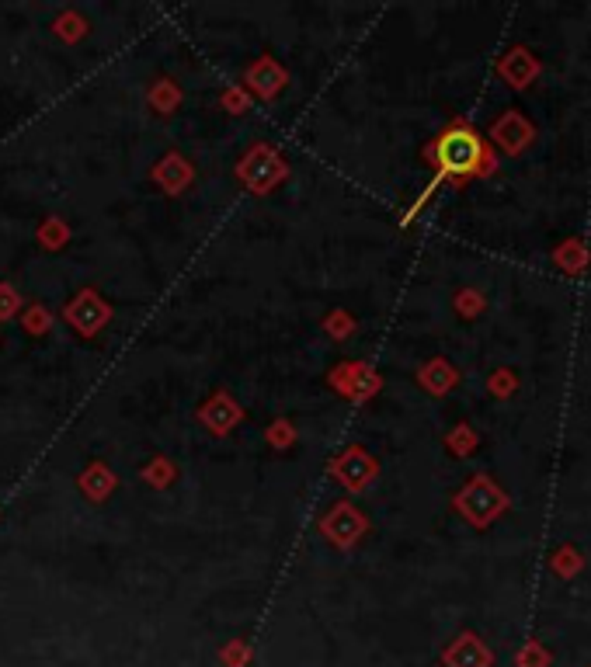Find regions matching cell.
<instances>
[{"instance_id":"8992f818","label":"cell","mask_w":591,"mask_h":667,"mask_svg":"<svg viewBox=\"0 0 591 667\" xmlns=\"http://www.w3.org/2000/svg\"><path fill=\"white\" fill-rule=\"evenodd\" d=\"M553 261L567 271V275H578V271L588 268V247L585 240H564V244L553 251Z\"/></svg>"},{"instance_id":"277c9868","label":"cell","mask_w":591,"mask_h":667,"mask_svg":"<svg viewBox=\"0 0 591 667\" xmlns=\"http://www.w3.org/2000/svg\"><path fill=\"white\" fill-rule=\"evenodd\" d=\"M532 136H536V133H532L529 119H525V115H518V112H505L498 122H494V129H491V139L505 153H512V157H518V153H522L525 146L532 143Z\"/></svg>"},{"instance_id":"5b68a950","label":"cell","mask_w":591,"mask_h":667,"mask_svg":"<svg viewBox=\"0 0 591 667\" xmlns=\"http://www.w3.org/2000/svg\"><path fill=\"white\" fill-rule=\"evenodd\" d=\"M498 73L508 80V84L515 87V91H522V87H529L532 80H536L539 63H536V56H532L529 49H512V53H508L505 60H501Z\"/></svg>"},{"instance_id":"9c48e42d","label":"cell","mask_w":591,"mask_h":667,"mask_svg":"<svg viewBox=\"0 0 591 667\" xmlns=\"http://www.w3.org/2000/svg\"><path fill=\"white\" fill-rule=\"evenodd\" d=\"M452 369H445V362H435L425 369V383L432 386V393H445V386H452Z\"/></svg>"},{"instance_id":"8fae6325","label":"cell","mask_w":591,"mask_h":667,"mask_svg":"<svg viewBox=\"0 0 591 667\" xmlns=\"http://www.w3.org/2000/svg\"><path fill=\"white\" fill-rule=\"evenodd\" d=\"M494 386H498V390H494L498 397H508V393H512V390H508V386H512V376H508V372H501V376L494 379Z\"/></svg>"},{"instance_id":"ba28073f","label":"cell","mask_w":591,"mask_h":667,"mask_svg":"<svg viewBox=\"0 0 591 667\" xmlns=\"http://www.w3.org/2000/svg\"><path fill=\"white\" fill-rule=\"evenodd\" d=\"M550 567L557 570L560 577H574V574H578L581 567H585V560H581V553H578V549L564 546V549H557V553H553Z\"/></svg>"},{"instance_id":"7a4b0ae2","label":"cell","mask_w":591,"mask_h":667,"mask_svg":"<svg viewBox=\"0 0 591 667\" xmlns=\"http://www.w3.org/2000/svg\"><path fill=\"white\" fill-rule=\"evenodd\" d=\"M505 508H508L505 490H501L498 483L484 473L473 476V480L466 483L463 494H459V511H463V515L470 518L477 529H487V525H491Z\"/></svg>"},{"instance_id":"52a82bcc","label":"cell","mask_w":591,"mask_h":667,"mask_svg":"<svg viewBox=\"0 0 591 667\" xmlns=\"http://www.w3.org/2000/svg\"><path fill=\"white\" fill-rule=\"evenodd\" d=\"M550 664H553V654L539 640H529L515 654V667H550Z\"/></svg>"},{"instance_id":"3957f363","label":"cell","mask_w":591,"mask_h":667,"mask_svg":"<svg viewBox=\"0 0 591 667\" xmlns=\"http://www.w3.org/2000/svg\"><path fill=\"white\" fill-rule=\"evenodd\" d=\"M445 667H494V654L487 650V643L477 633H463L449 643V650L442 654Z\"/></svg>"},{"instance_id":"30bf717a","label":"cell","mask_w":591,"mask_h":667,"mask_svg":"<svg viewBox=\"0 0 591 667\" xmlns=\"http://www.w3.org/2000/svg\"><path fill=\"white\" fill-rule=\"evenodd\" d=\"M456 303H459V313H466V317H473V313H480V306H484V299H480V296H473V292H466V296H459Z\"/></svg>"},{"instance_id":"6da1fadb","label":"cell","mask_w":591,"mask_h":667,"mask_svg":"<svg viewBox=\"0 0 591 667\" xmlns=\"http://www.w3.org/2000/svg\"><path fill=\"white\" fill-rule=\"evenodd\" d=\"M428 157H432L435 167H439V174H435L428 195H432L435 185L445 181V178L456 181V185H463V181L477 178V174H491L494 171V153L487 150L484 136H480L477 129L470 126V122H452V126L432 143ZM428 195H425V199H428ZM425 199H421V202H425Z\"/></svg>"}]
</instances>
